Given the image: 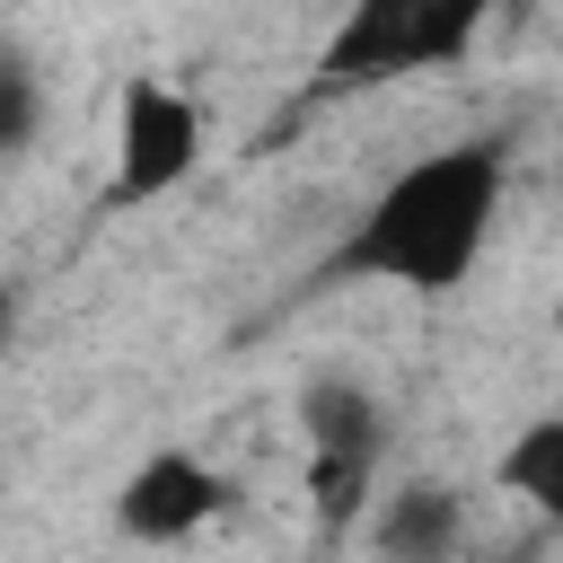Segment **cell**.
<instances>
[{
  "mask_svg": "<svg viewBox=\"0 0 563 563\" xmlns=\"http://www.w3.org/2000/svg\"><path fill=\"white\" fill-rule=\"evenodd\" d=\"M501 202H510V141L501 132H466L449 150H422L361 202V220L334 238L317 282H387V290L449 299L484 264Z\"/></svg>",
  "mask_w": 563,
  "mask_h": 563,
  "instance_id": "obj_1",
  "label": "cell"
},
{
  "mask_svg": "<svg viewBox=\"0 0 563 563\" xmlns=\"http://www.w3.org/2000/svg\"><path fill=\"white\" fill-rule=\"evenodd\" d=\"M484 18H493V0H343L334 35L317 53V97H352V88L457 70L475 53Z\"/></svg>",
  "mask_w": 563,
  "mask_h": 563,
  "instance_id": "obj_2",
  "label": "cell"
},
{
  "mask_svg": "<svg viewBox=\"0 0 563 563\" xmlns=\"http://www.w3.org/2000/svg\"><path fill=\"white\" fill-rule=\"evenodd\" d=\"M299 422H308V501H317V528L343 537V528H361V519L378 510V493H387V484H378V466H387V405H378L361 378L325 369V378H308Z\"/></svg>",
  "mask_w": 563,
  "mask_h": 563,
  "instance_id": "obj_3",
  "label": "cell"
},
{
  "mask_svg": "<svg viewBox=\"0 0 563 563\" xmlns=\"http://www.w3.org/2000/svg\"><path fill=\"white\" fill-rule=\"evenodd\" d=\"M202 167V106L176 88V79H123V97H114V202L132 211V202H158V194H176L185 176Z\"/></svg>",
  "mask_w": 563,
  "mask_h": 563,
  "instance_id": "obj_4",
  "label": "cell"
},
{
  "mask_svg": "<svg viewBox=\"0 0 563 563\" xmlns=\"http://www.w3.org/2000/svg\"><path fill=\"white\" fill-rule=\"evenodd\" d=\"M229 510V475L194 449H150L123 484H114V528L132 545H185Z\"/></svg>",
  "mask_w": 563,
  "mask_h": 563,
  "instance_id": "obj_5",
  "label": "cell"
},
{
  "mask_svg": "<svg viewBox=\"0 0 563 563\" xmlns=\"http://www.w3.org/2000/svg\"><path fill=\"white\" fill-rule=\"evenodd\" d=\"M369 545H378V563H457V545H466V493L440 484V475L387 484L378 510H369Z\"/></svg>",
  "mask_w": 563,
  "mask_h": 563,
  "instance_id": "obj_6",
  "label": "cell"
},
{
  "mask_svg": "<svg viewBox=\"0 0 563 563\" xmlns=\"http://www.w3.org/2000/svg\"><path fill=\"white\" fill-rule=\"evenodd\" d=\"M493 484H501L510 501H528L545 528H563V413H528V422L501 440Z\"/></svg>",
  "mask_w": 563,
  "mask_h": 563,
  "instance_id": "obj_7",
  "label": "cell"
},
{
  "mask_svg": "<svg viewBox=\"0 0 563 563\" xmlns=\"http://www.w3.org/2000/svg\"><path fill=\"white\" fill-rule=\"evenodd\" d=\"M35 114H44L35 62H26V53H9V62H0V150H35Z\"/></svg>",
  "mask_w": 563,
  "mask_h": 563,
  "instance_id": "obj_8",
  "label": "cell"
},
{
  "mask_svg": "<svg viewBox=\"0 0 563 563\" xmlns=\"http://www.w3.org/2000/svg\"><path fill=\"white\" fill-rule=\"evenodd\" d=\"M554 194H563V167H554Z\"/></svg>",
  "mask_w": 563,
  "mask_h": 563,
  "instance_id": "obj_9",
  "label": "cell"
},
{
  "mask_svg": "<svg viewBox=\"0 0 563 563\" xmlns=\"http://www.w3.org/2000/svg\"><path fill=\"white\" fill-rule=\"evenodd\" d=\"M519 9H528V0H519Z\"/></svg>",
  "mask_w": 563,
  "mask_h": 563,
  "instance_id": "obj_10",
  "label": "cell"
}]
</instances>
